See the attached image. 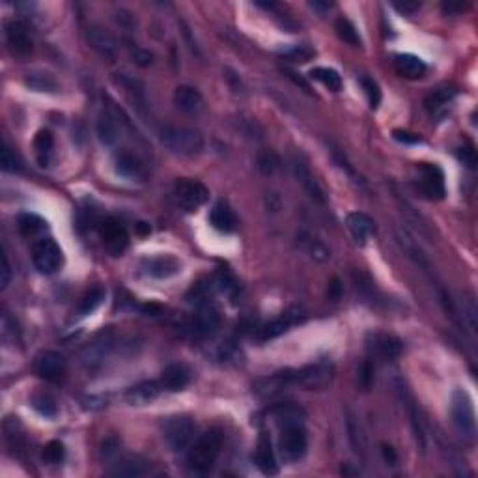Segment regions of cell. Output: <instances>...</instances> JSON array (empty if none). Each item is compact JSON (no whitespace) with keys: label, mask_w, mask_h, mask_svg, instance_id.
Masks as SVG:
<instances>
[{"label":"cell","mask_w":478,"mask_h":478,"mask_svg":"<svg viewBox=\"0 0 478 478\" xmlns=\"http://www.w3.org/2000/svg\"><path fill=\"white\" fill-rule=\"evenodd\" d=\"M97 139L105 146H113L114 142L118 141V125L114 122V118L108 113H103L99 118H97L96 124Z\"/></svg>","instance_id":"obj_32"},{"label":"cell","mask_w":478,"mask_h":478,"mask_svg":"<svg viewBox=\"0 0 478 478\" xmlns=\"http://www.w3.org/2000/svg\"><path fill=\"white\" fill-rule=\"evenodd\" d=\"M346 226H348L349 234L353 237V241L357 245H366V241L370 239L372 234L376 232V225L374 220L368 217L366 213H360V211H353L346 217Z\"/></svg>","instance_id":"obj_20"},{"label":"cell","mask_w":478,"mask_h":478,"mask_svg":"<svg viewBox=\"0 0 478 478\" xmlns=\"http://www.w3.org/2000/svg\"><path fill=\"white\" fill-rule=\"evenodd\" d=\"M174 105L185 114H198L204 108L202 94L192 86L181 85L174 92Z\"/></svg>","instance_id":"obj_22"},{"label":"cell","mask_w":478,"mask_h":478,"mask_svg":"<svg viewBox=\"0 0 478 478\" xmlns=\"http://www.w3.org/2000/svg\"><path fill=\"white\" fill-rule=\"evenodd\" d=\"M271 415L275 419V422L281 426H286V424H297V422H303L304 411L299 407V405L293 404H281L273 407Z\"/></svg>","instance_id":"obj_31"},{"label":"cell","mask_w":478,"mask_h":478,"mask_svg":"<svg viewBox=\"0 0 478 478\" xmlns=\"http://www.w3.org/2000/svg\"><path fill=\"white\" fill-rule=\"evenodd\" d=\"M2 269H0V286H2V290H6L8 284H10V281H12V269H10V262H8V256L6 253H2Z\"/></svg>","instance_id":"obj_51"},{"label":"cell","mask_w":478,"mask_h":478,"mask_svg":"<svg viewBox=\"0 0 478 478\" xmlns=\"http://www.w3.org/2000/svg\"><path fill=\"white\" fill-rule=\"evenodd\" d=\"M458 159H460L465 167H469V169H472V167L477 164L475 150H471V148H460V150H458Z\"/></svg>","instance_id":"obj_53"},{"label":"cell","mask_w":478,"mask_h":478,"mask_svg":"<svg viewBox=\"0 0 478 478\" xmlns=\"http://www.w3.org/2000/svg\"><path fill=\"white\" fill-rule=\"evenodd\" d=\"M220 325V316L219 310L215 309L211 303L198 304V312L195 314L191 321V332L192 337L197 338H206L209 335H213Z\"/></svg>","instance_id":"obj_13"},{"label":"cell","mask_w":478,"mask_h":478,"mask_svg":"<svg viewBox=\"0 0 478 478\" xmlns=\"http://www.w3.org/2000/svg\"><path fill=\"white\" fill-rule=\"evenodd\" d=\"M292 170H293V176L297 178V181L301 183V185H303L304 191L310 195V198H312V200H316V202L325 204V192H323V189L318 185V181L314 180V176H312V172H310L309 167H307L303 161H299V159H293Z\"/></svg>","instance_id":"obj_23"},{"label":"cell","mask_w":478,"mask_h":478,"mask_svg":"<svg viewBox=\"0 0 478 478\" xmlns=\"http://www.w3.org/2000/svg\"><path fill=\"white\" fill-rule=\"evenodd\" d=\"M394 139L398 142H404V144H419L422 142V139L415 133H407V131H394Z\"/></svg>","instance_id":"obj_54"},{"label":"cell","mask_w":478,"mask_h":478,"mask_svg":"<svg viewBox=\"0 0 478 478\" xmlns=\"http://www.w3.org/2000/svg\"><path fill=\"white\" fill-rule=\"evenodd\" d=\"M17 226L23 236H36L41 230H45L47 223L36 213H21L17 217Z\"/></svg>","instance_id":"obj_39"},{"label":"cell","mask_w":478,"mask_h":478,"mask_svg":"<svg viewBox=\"0 0 478 478\" xmlns=\"http://www.w3.org/2000/svg\"><path fill=\"white\" fill-rule=\"evenodd\" d=\"M2 170L8 174H19L23 172V159L19 157L17 152L4 144L2 148Z\"/></svg>","instance_id":"obj_41"},{"label":"cell","mask_w":478,"mask_h":478,"mask_svg":"<svg viewBox=\"0 0 478 478\" xmlns=\"http://www.w3.org/2000/svg\"><path fill=\"white\" fill-rule=\"evenodd\" d=\"M396 388H398L400 398H402V402H404V405L407 407V413H409V416H411V426H413V432H415L416 443H419L421 450H424L426 449V437H424V430H422V422H421V416H419V411H416L415 402H413V398H411L409 391L405 388L404 383L396 381Z\"/></svg>","instance_id":"obj_30"},{"label":"cell","mask_w":478,"mask_h":478,"mask_svg":"<svg viewBox=\"0 0 478 478\" xmlns=\"http://www.w3.org/2000/svg\"><path fill=\"white\" fill-rule=\"evenodd\" d=\"M32 407H34L40 415L47 416V419H52V416H57L58 413L57 402L45 393L34 394V396H32Z\"/></svg>","instance_id":"obj_40"},{"label":"cell","mask_w":478,"mask_h":478,"mask_svg":"<svg viewBox=\"0 0 478 478\" xmlns=\"http://www.w3.org/2000/svg\"><path fill=\"white\" fill-rule=\"evenodd\" d=\"M456 96V88H452V86H443V88H437V90H433L430 96L426 97V101H424V105H426L428 111H432V113H437L439 108L447 107L452 99H454Z\"/></svg>","instance_id":"obj_37"},{"label":"cell","mask_w":478,"mask_h":478,"mask_svg":"<svg viewBox=\"0 0 478 478\" xmlns=\"http://www.w3.org/2000/svg\"><path fill=\"white\" fill-rule=\"evenodd\" d=\"M161 391H163L161 383L142 381L139 383V385H133V387L127 388V393H125V402L129 405L152 404L153 400L159 398Z\"/></svg>","instance_id":"obj_24"},{"label":"cell","mask_w":478,"mask_h":478,"mask_svg":"<svg viewBox=\"0 0 478 478\" xmlns=\"http://www.w3.org/2000/svg\"><path fill=\"white\" fill-rule=\"evenodd\" d=\"M394 68L398 71L402 77L411 80L421 79L426 75V64L422 62L421 58L415 57V55H396L394 57Z\"/></svg>","instance_id":"obj_28"},{"label":"cell","mask_w":478,"mask_h":478,"mask_svg":"<svg viewBox=\"0 0 478 478\" xmlns=\"http://www.w3.org/2000/svg\"><path fill=\"white\" fill-rule=\"evenodd\" d=\"M195 422L189 416H169L163 422V437L167 441L170 449L174 452H181V450L189 449V444L195 439Z\"/></svg>","instance_id":"obj_7"},{"label":"cell","mask_w":478,"mask_h":478,"mask_svg":"<svg viewBox=\"0 0 478 478\" xmlns=\"http://www.w3.org/2000/svg\"><path fill=\"white\" fill-rule=\"evenodd\" d=\"M159 141L169 152L181 155V157H192L204 150V136L195 129L180 127V125H164L159 129Z\"/></svg>","instance_id":"obj_2"},{"label":"cell","mask_w":478,"mask_h":478,"mask_svg":"<svg viewBox=\"0 0 478 478\" xmlns=\"http://www.w3.org/2000/svg\"><path fill=\"white\" fill-rule=\"evenodd\" d=\"M217 286L220 288V292L226 293V295H230V297H234V295L239 292V284H237V281L234 279V275H232L230 271L226 269L219 271V275H217Z\"/></svg>","instance_id":"obj_46"},{"label":"cell","mask_w":478,"mask_h":478,"mask_svg":"<svg viewBox=\"0 0 478 478\" xmlns=\"http://www.w3.org/2000/svg\"><path fill=\"white\" fill-rule=\"evenodd\" d=\"M191 381V372L187 370L183 365H170L167 366L161 374V387L163 391L170 393H178L181 388H185Z\"/></svg>","instance_id":"obj_26"},{"label":"cell","mask_w":478,"mask_h":478,"mask_svg":"<svg viewBox=\"0 0 478 478\" xmlns=\"http://www.w3.org/2000/svg\"><path fill=\"white\" fill-rule=\"evenodd\" d=\"M340 295H342V284H340L338 279H332L329 282V288H327V297L331 299V301H338Z\"/></svg>","instance_id":"obj_55"},{"label":"cell","mask_w":478,"mask_h":478,"mask_svg":"<svg viewBox=\"0 0 478 478\" xmlns=\"http://www.w3.org/2000/svg\"><path fill=\"white\" fill-rule=\"evenodd\" d=\"M142 271L153 279H170V276L180 273L181 262L174 256H169V254L152 256V258H146L142 262Z\"/></svg>","instance_id":"obj_17"},{"label":"cell","mask_w":478,"mask_h":478,"mask_svg":"<svg viewBox=\"0 0 478 478\" xmlns=\"http://www.w3.org/2000/svg\"><path fill=\"white\" fill-rule=\"evenodd\" d=\"M292 387H295V370H290V368L279 370L265 377H258L253 383L254 394L262 400L275 398V396H279V394Z\"/></svg>","instance_id":"obj_10"},{"label":"cell","mask_w":478,"mask_h":478,"mask_svg":"<svg viewBox=\"0 0 478 478\" xmlns=\"http://www.w3.org/2000/svg\"><path fill=\"white\" fill-rule=\"evenodd\" d=\"M114 169H116V174L125 178V180H142L144 178V167L139 161V157H135L133 153L122 152L116 155V161H114Z\"/></svg>","instance_id":"obj_29"},{"label":"cell","mask_w":478,"mask_h":478,"mask_svg":"<svg viewBox=\"0 0 478 478\" xmlns=\"http://www.w3.org/2000/svg\"><path fill=\"white\" fill-rule=\"evenodd\" d=\"M307 449H309V439H307L303 422L281 426L279 452H281L282 460L288 461V463L303 460L304 454H307Z\"/></svg>","instance_id":"obj_5"},{"label":"cell","mask_w":478,"mask_h":478,"mask_svg":"<svg viewBox=\"0 0 478 478\" xmlns=\"http://www.w3.org/2000/svg\"><path fill=\"white\" fill-rule=\"evenodd\" d=\"M209 225L213 226L215 230L223 232V234H230L237 228V217L234 209L225 202L215 204L211 211H209Z\"/></svg>","instance_id":"obj_25"},{"label":"cell","mask_w":478,"mask_h":478,"mask_svg":"<svg viewBox=\"0 0 478 478\" xmlns=\"http://www.w3.org/2000/svg\"><path fill=\"white\" fill-rule=\"evenodd\" d=\"M383 456H385V460L391 463V465H394L396 463V454H394V450H393V447H387V444H383Z\"/></svg>","instance_id":"obj_57"},{"label":"cell","mask_w":478,"mask_h":478,"mask_svg":"<svg viewBox=\"0 0 478 478\" xmlns=\"http://www.w3.org/2000/svg\"><path fill=\"white\" fill-rule=\"evenodd\" d=\"M34 148L36 153H38V161H40L43 167L49 164L52 155V148H55V139H52L51 131L41 129L38 131V135L34 139Z\"/></svg>","instance_id":"obj_36"},{"label":"cell","mask_w":478,"mask_h":478,"mask_svg":"<svg viewBox=\"0 0 478 478\" xmlns=\"http://www.w3.org/2000/svg\"><path fill=\"white\" fill-rule=\"evenodd\" d=\"M148 472H150V463H148L146 460H142L141 456H127V458H122V460L116 461L113 469H111V475H114V477L139 478L148 475Z\"/></svg>","instance_id":"obj_27"},{"label":"cell","mask_w":478,"mask_h":478,"mask_svg":"<svg viewBox=\"0 0 478 478\" xmlns=\"http://www.w3.org/2000/svg\"><path fill=\"white\" fill-rule=\"evenodd\" d=\"M337 34L342 41H346L351 47H360V36L353 23H349L348 19H338L337 21Z\"/></svg>","instance_id":"obj_42"},{"label":"cell","mask_w":478,"mask_h":478,"mask_svg":"<svg viewBox=\"0 0 478 478\" xmlns=\"http://www.w3.org/2000/svg\"><path fill=\"white\" fill-rule=\"evenodd\" d=\"M99 236L103 239V245L107 248L111 256H122L125 248L129 247V236L122 223L116 219H105L99 225Z\"/></svg>","instance_id":"obj_11"},{"label":"cell","mask_w":478,"mask_h":478,"mask_svg":"<svg viewBox=\"0 0 478 478\" xmlns=\"http://www.w3.org/2000/svg\"><path fill=\"white\" fill-rule=\"evenodd\" d=\"M310 79L318 80L321 85L329 88L332 92H338L342 88V77L338 75V71L331 68H314L310 69Z\"/></svg>","instance_id":"obj_38"},{"label":"cell","mask_w":478,"mask_h":478,"mask_svg":"<svg viewBox=\"0 0 478 478\" xmlns=\"http://www.w3.org/2000/svg\"><path fill=\"white\" fill-rule=\"evenodd\" d=\"M396 10H398L400 13H404V15H413V13L421 8V2H411V0H404V2H394L393 4Z\"/></svg>","instance_id":"obj_52"},{"label":"cell","mask_w":478,"mask_h":478,"mask_svg":"<svg viewBox=\"0 0 478 478\" xmlns=\"http://www.w3.org/2000/svg\"><path fill=\"white\" fill-rule=\"evenodd\" d=\"M113 344H114V338L111 331L97 335V337L94 338V340H92L85 349H83V355H80L83 365H85L88 370L97 368V366L101 365L103 360L107 359V355L111 353V349H113Z\"/></svg>","instance_id":"obj_12"},{"label":"cell","mask_w":478,"mask_h":478,"mask_svg":"<svg viewBox=\"0 0 478 478\" xmlns=\"http://www.w3.org/2000/svg\"><path fill=\"white\" fill-rule=\"evenodd\" d=\"M463 321L469 327V331L477 332V325H478V309L475 299L472 297H463Z\"/></svg>","instance_id":"obj_47"},{"label":"cell","mask_w":478,"mask_h":478,"mask_svg":"<svg viewBox=\"0 0 478 478\" xmlns=\"http://www.w3.org/2000/svg\"><path fill=\"white\" fill-rule=\"evenodd\" d=\"M131 58H133V62L136 64V66H141V68H148L150 64L153 62V55L150 51H146V49H142V47H131Z\"/></svg>","instance_id":"obj_49"},{"label":"cell","mask_w":478,"mask_h":478,"mask_svg":"<svg viewBox=\"0 0 478 478\" xmlns=\"http://www.w3.org/2000/svg\"><path fill=\"white\" fill-rule=\"evenodd\" d=\"M335 374L337 370L331 360H316L312 365L295 370V387L304 388V391H323L331 385Z\"/></svg>","instance_id":"obj_4"},{"label":"cell","mask_w":478,"mask_h":478,"mask_svg":"<svg viewBox=\"0 0 478 478\" xmlns=\"http://www.w3.org/2000/svg\"><path fill=\"white\" fill-rule=\"evenodd\" d=\"M360 86H363V90H365V96L366 99H368V103H370V107L377 108V105L381 101L379 86H377L372 79H368V77H363V79H360Z\"/></svg>","instance_id":"obj_48"},{"label":"cell","mask_w":478,"mask_h":478,"mask_svg":"<svg viewBox=\"0 0 478 478\" xmlns=\"http://www.w3.org/2000/svg\"><path fill=\"white\" fill-rule=\"evenodd\" d=\"M303 320H304V314L299 309L288 310V312L279 316L276 320L269 321V323L262 329V340H271V338L281 337V335L290 331L293 325H297V323H301Z\"/></svg>","instance_id":"obj_19"},{"label":"cell","mask_w":478,"mask_h":478,"mask_svg":"<svg viewBox=\"0 0 478 478\" xmlns=\"http://www.w3.org/2000/svg\"><path fill=\"white\" fill-rule=\"evenodd\" d=\"M223 444H225V435L217 428L202 433L195 443L189 444V452H187L189 469L197 475H206L211 471L219 460Z\"/></svg>","instance_id":"obj_1"},{"label":"cell","mask_w":478,"mask_h":478,"mask_svg":"<svg viewBox=\"0 0 478 478\" xmlns=\"http://www.w3.org/2000/svg\"><path fill=\"white\" fill-rule=\"evenodd\" d=\"M312 10H316V12H320V13H325L329 8H331V2L327 4V2H318V0H314V2H310L309 4Z\"/></svg>","instance_id":"obj_58"},{"label":"cell","mask_w":478,"mask_h":478,"mask_svg":"<svg viewBox=\"0 0 478 478\" xmlns=\"http://www.w3.org/2000/svg\"><path fill=\"white\" fill-rule=\"evenodd\" d=\"M450 421L461 435L472 437L477 432V413L475 404L467 391L456 388L450 398Z\"/></svg>","instance_id":"obj_3"},{"label":"cell","mask_w":478,"mask_h":478,"mask_svg":"<svg viewBox=\"0 0 478 478\" xmlns=\"http://www.w3.org/2000/svg\"><path fill=\"white\" fill-rule=\"evenodd\" d=\"M281 157H279L275 152H269V150H267V152H262L258 155V169L262 174H275L276 170L281 169Z\"/></svg>","instance_id":"obj_44"},{"label":"cell","mask_w":478,"mask_h":478,"mask_svg":"<svg viewBox=\"0 0 478 478\" xmlns=\"http://www.w3.org/2000/svg\"><path fill=\"white\" fill-rule=\"evenodd\" d=\"M372 381H374V365H372L370 360H365L363 363V366L359 368V383L360 387L365 388V391H368L372 385Z\"/></svg>","instance_id":"obj_50"},{"label":"cell","mask_w":478,"mask_h":478,"mask_svg":"<svg viewBox=\"0 0 478 478\" xmlns=\"http://www.w3.org/2000/svg\"><path fill=\"white\" fill-rule=\"evenodd\" d=\"M174 197L181 208L185 211H197L208 202L209 191L202 181L191 180V178H181L174 183Z\"/></svg>","instance_id":"obj_9"},{"label":"cell","mask_w":478,"mask_h":478,"mask_svg":"<svg viewBox=\"0 0 478 478\" xmlns=\"http://www.w3.org/2000/svg\"><path fill=\"white\" fill-rule=\"evenodd\" d=\"M136 232L142 234V236H144V234H150V225H146V223H139V225H136Z\"/></svg>","instance_id":"obj_60"},{"label":"cell","mask_w":478,"mask_h":478,"mask_svg":"<svg viewBox=\"0 0 478 478\" xmlns=\"http://www.w3.org/2000/svg\"><path fill=\"white\" fill-rule=\"evenodd\" d=\"M299 247L303 248L304 253L309 254L310 258L318 260V262H325V260L331 258V251L312 236H307V234H301L299 236Z\"/></svg>","instance_id":"obj_34"},{"label":"cell","mask_w":478,"mask_h":478,"mask_svg":"<svg viewBox=\"0 0 478 478\" xmlns=\"http://www.w3.org/2000/svg\"><path fill=\"white\" fill-rule=\"evenodd\" d=\"M103 299H105V290H103L101 286L90 288V290L83 295V299H80L79 307H77V314L88 316L92 314V312H96V310L101 307Z\"/></svg>","instance_id":"obj_35"},{"label":"cell","mask_w":478,"mask_h":478,"mask_svg":"<svg viewBox=\"0 0 478 478\" xmlns=\"http://www.w3.org/2000/svg\"><path fill=\"white\" fill-rule=\"evenodd\" d=\"M284 73H286V77H290V79L295 83L297 86H301L304 92H310V86H309V83L304 79H301V77H297V73H293V71H290V69H284Z\"/></svg>","instance_id":"obj_56"},{"label":"cell","mask_w":478,"mask_h":478,"mask_svg":"<svg viewBox=\"0 0 478 478\" xmlns=\"http://www.w3.org/2000/svg\"><path fill=\"white\" fill-rule=\"evenodd\" d=\"M415 185L422 192V197L428 200H443L444 192H447L443 170L432 163L416 164Z\"/></svg>","instance_id":"obj_8"},{"label":"cell","mask_w":478,"mask_h":478,"mask_svg":"<svg viewBox=\"0 0 478 478\" xmlns=\"http://www.w3.org/2000/svg\"><path fill=\"white\" fill-rule=\"evenodd\" d=\"M62 248L52 237H43L32 245V264L43 275H52L62 267Z\"/></svg>","instance_id":"obj_6"},{"label":"cell","mask_w":478,"mask_h":478,"mask_svg":"<svg viewBox=\"0 0 478 478\" xmlns=\"http://www.w3.org/2000/svg\"><path fill=\"white\" fill-rule=\"evenodd\" d=\"M368 349L377 357H381V359L394 360L398 359L402 351H404V344L393 335L377 332V335H372L370 340H368Z\"/></svg>","instance_id":"obj_18"},{"label":"cell","mask_w":478,"mask_h":478,"mask_svg":"<svg viewBox=\"0 0 478 478\" xmlns=\"http://www.w3.org/2000/svg\"><path fill=\"white\" fill-rule=\"evenodd\" d=\"M6 41L15 57H27L32 52V36L29 27L21 21H10L6 24Z\"/></svg>","instance_id":"obj_16"},{"label":"cell","mask_w":478,"mask_h":478,"mask_svg":"<svg viewBox=\"0 0 478 478\" xmlns=\"http://www.w3.org/2000/svg\"><path fill=\"white\" fill-rule=\"evenodd\" d=\"M41 458H43V461H47V463H60V461L66 458V449H64V444L60 443V441H51V443H47L45 447H43V452H41Z\"/></svg>","instance_id":"obj_45"},{"label":"cell","mask_w":478,"mask_h":478,"mask_svg":"<svg viewBox=\"0 0 478 478\" xmlns=\"http://www.w3.org/2000/svg\"><path fill=\"white\" fill-rule=\"evenodd\" d=\"M256 465L267 477H273V475L279 472V463H276V456L275 450H273L269 433L262 432V435H260L258 447H256Z\"/></svg>","instance_id":"obj_21"},{"label":"cell","mask_w":478,"mask_h":478,"mask_svg":"<svg viewBox=\"0 0 478 478\" xmlns=\"http://www.w3.org/2000/svg\"><path fill=\"white\" fill-rule=\"evenodd\" d=\"M348 437L351 447H353L355 454L365 456V435H363V430H360V426L355 422L351 415L348 416Z\"/></svg>","instance_id":"obj_43"},{"label":"cell","mask_w":478,"mask_h":478,"mask_svg":"<svg viewBox=\"0 0 478 478\" xmlns=\"http://www.w3.org/2000/svg\"><path fill=\"white\" fill-rule=\"evenodd\" d=\"M24 85L34 92H45V94H55L58 92V83L55 77L43 71H30L24 77Z\"/></svg>","instance_id":"obj_33"},{"label":"cell","mask_w":478,"mask_h":478,"mask_svg":"<svg viewBox=\"0 0 478 478\" xmlns=\"http://www.w3.org/2000/svg\"><path fill=\"white\" fill-rule=\"evenodd\" d=\"M34 370L41 379H45V381H57V379L62 377L64 372H66V359H64L62 353L52 351V349H47V351H41V353L36 357Z\"/></svg>","instance_id":"obj_14"},{"label":"cell","mask_w":478,"mask_h":478,"mask_svg":"<svg viewBox=\"0 0 478 478\" xmlns=\"http://www.w3.org/2000/svg\"><path fill=\"white\" fill-rule=\"evenodd\" d=\"M463 4H456V2H449V4H443V10L444 12H449V13H458V12H461L463 10Z\"/></svg>","instance_id":"obj_59"},{"label":"cell","mask_w":478,"mask_h":478,"mask_svg":"<svg viewBox=\"0 0 478 478\" xmlns=\"http://www.w3.org/2000/svg\"><path fill=\"white\" fill-rule=\"evenodd\" d=\"M86 40L90 47L105 60H114L118 57V41L107 29L103 27H90L86 30Z\"/></svg>","instance_id":"obj_15"}]
</instances>
